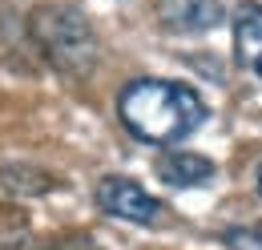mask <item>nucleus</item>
Segmentation results:
<instances>
[{"label":"nucleus","mask_w":262,"mask_h":250,"mask_svg":"<svg viewBox=\"0 0 262 250\" xmlns=\"http://www.w3.org/2000/svg\"><path fill=\"white\" fill-rule=\"evenodd\" d=\"M258 194H262V165H258Z\"/></svg>","instance_id":"10"},{"label":"nucleus","mask_w":262,"mask_h":250,"mask_svg":"<svg viewBox=\"0 0 262 250\" xmlns=\"http://www.w3.org/2000/svg\"><path fill=\"white\" fill-rule=\"evenodd\" d=\"M214 174H218V165H214L210 157L194 154V150H165V154L158 157V178H162L165 186L194 190V186L214 182Z\"/></svg>","instance_id":"5"},{"label":"nucleus","mask_w":262,"mask_h":250,"mask_svg":"<svg viewBox=\"0 0 262 250\" xmlns=\"http://www.w3.org/2000/svg\"><path fill=\"white\" fill-rule=\"evenodd\" d=\"M117 117L133 137L149 145H178L206 125V101L182 81L137 77L117 93Z\"/></svg>","instance_id":"1"},{"label":"nucleus","mask_w":262,"mask_h":250,"mask_svg":"<svg viewBox=\"0 0 262 250\" xmlns=\"http://www.w3.org/2000/svg\"><path fill=\"white\" fill-rule=\"evenodd\" d=\"M93 198H97V206L105 214H113V218H121V222H133V226H162L165 222V202L154 198L141 182H133L125 174L101 178Z\"/></svg>","instance_id":"3"},{"label":"nucleus","mask_w":262,"mask_h":250,"mask_svg":"<svg viewBox=\"0 0 262 250\" xmlns=\"http://www.w3.org/2000/svg\"><path fill=\"white\" fill-rule=\"evenodd\" d=\"M29 36L40 49V57L65 77H89L101 61V40L97 29L89 25V16L65 4V0H45L29 12Z\"/></svg>","instance_id":"2"},{"label":"nucleus","mask_w":262,"mask_h":250,"mask_svg":"<svg viewBox=\"0 0 262 250\" xmlns=\"http://www.w3.org/2000/svg\"><path fill=\"white\" fill-rule=\"evenodd\" d=\"M40 174H45V170H33V165H4V170H0V186L16 190V194H45V190H53V186L33 182Z\"/></svg>","instance_id":"7"},{"label":"nucleus","mask_w":262,"mask_h":250,"mask_svg":"<svg viewBox=\"0 0 262 250\" xmlns=\"http://www.w3.org/2000/svg\"><path fill=\"white\" fill-rule=\"evenodd\" d=\"M234 45H238V65L262 77V4L246 0L234 8Z\"/></svg>","instance_id":"6"},{"label":"nucleus","mask_w":262,"mask_h":250,"mask_svg":"<svg viewBox=\"0 0 262 250\" xmlns=\"http://www.w3.org/2000/svg\"><path fill=\"white\" fill-rule=\"evenodd\" d=\"M53 250H101V246H97L93 234H69V238H61Z\"/></svg>","instance_id":"9"},{"label":"nucleus","mask_w":262,"mask_h":250,"mask_svg":"<svg viewBox=\"0 0 262 250\" xmlns=\"http://www.w3.org/2000/svg\"><path fill=\"white\" fill-rule=\"evenodd\" d=\"M158 16L169 32L190 36L222 25V0H158Z\"/></svg>","instance_id":"4"},{"label":"nucleus","mask_w":262,"mask_h":250,"mask_svg":"<svg viewBox=\"0 0 262 250\" xmlns=\"http://www.w3.org/2000/svg\"><path fill=\"white\" fill-rule=\"evenodd\" d=\"M222 238H226L230 250H262V222L250 230H226Z\"/></svg>","instance_id":"8"}]
</instances>
